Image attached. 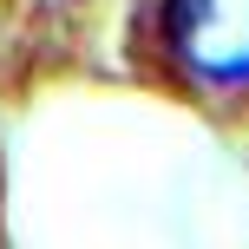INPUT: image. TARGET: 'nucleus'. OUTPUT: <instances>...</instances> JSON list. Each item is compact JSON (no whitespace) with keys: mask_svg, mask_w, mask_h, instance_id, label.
Instances as JSON below:
<instances>
[{"mask_svg":"<svg viewBox=\"0 0 249 249\" xmlns=\"http://www.w3.org/2000/svg\"><path fill=\"white\" fill-rule=\"evenodd\" d=\"M171 46L210 86L249 79V0H171Z\"/></svg>","mask_w":249,"mask_h":249,"instance_id":"nucleus-1","label":"nucleus"}]
</instances>
